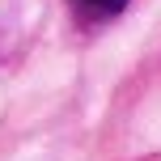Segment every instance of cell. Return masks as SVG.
Instances as JSON below:
<instances>
[{"mask_svg": "<svg viewBox=\"0 0 161 161\" xmlns=\"http://www.w3.org/2000/svg\"><path fill=\"white\" fill-rule=\"evenodd\" d=\"M85 13H97V17H114V13H123V4L127 0H76Z\"/></svg>", "mask_w": 161, "mask_h": 161, "instance_id": "cell-1", "label": "cell"}]
</instances>
